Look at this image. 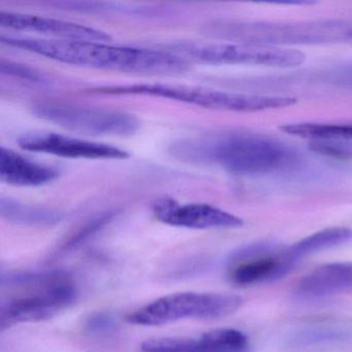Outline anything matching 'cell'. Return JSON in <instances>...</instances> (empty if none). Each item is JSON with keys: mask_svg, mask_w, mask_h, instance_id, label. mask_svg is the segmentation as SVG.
<instances>
[{"mask_svg": "<svg viewBox=\"0 0 352 352\" xmlns=\"http://www.w3.org/2000/svg\"><path fill=\"white\" fill-rule=\"evenodd\" d=\"M352 339V327L344 322H318L298 329L290 337L292 347L333 345Z\"/></svg>", "mask_w": 352, "mask_h": 352, "instance_id": "16", "label": "cell"}, {"mask_svg": "<svg viewBox=\"0 0 352 352\" xmlns=\"http://www.w3.org/2000/svg\"><path fill=\"white\" fill-rule=\"evenodd\" d=\"M100 96H142L168 98L201 108L228 112L254 113L270 110L271 98L259 94H236L212 88L170 84L100 86L88 90Z\"/></svg>", "mask_w": 352, "mask_h": 352, "instance_id": "5", "label": "cell"}, {"mask_svg": "<svg viewBox=\"0 0 352 352\" xmlns=\"http://www.w3.org/2000/svg\"><path fill=\"white\" fill-rule=\"evenodd\" d=\"M112 219L113 214L106 213L90 220L85 226H82L79 230H76L74 234H72L60 245V247L54 253V257H59L61 255L67 254V253L73 252L74 250H77L80 247L85 245V243H87L90 239L94 238L104 226H108Z\"/></svg>", "mask_w": 352, "mask_h": 352, "instance_id": "20", "label": "cell"}, {"mask_svg": "<svg viewBox=\"0 0 352 352\" xmlns=\"http://www.w3.org/2000/svg\"><path fill=\"white\" fill-rule=\"evenodd\" d=\"M349 292H352V261H338L316 267L296 286V294L302 300H317Z\"/></svg>", "mask_w": 352, "mask_h": 352, "instance_id": "14", "label": "cell"}, {"mask_svg": "<svg viewBox=\"0 0 352 352\" xmlns=\"http://www.w3.org/2000/svg\"><path fill=\"white\" fill-rule=\"evenodd\" d=\"M19 146L36 153L50 154L75 160H125V150L109 144L96 143L52 133H28L19 139Z\"/></svg>", "mask_w": 352, "mask_h": 352, "instance_id": "10", "label": "cell"}, {"mask_svg": "<svg viewBox=\"0 0 352 352\" xmlns=\"http://www.w3.org/2000/svg\"><path fill=\"white\" fill-rule=\"evenodd\" d=\"M220 38L236 43L290 48L296 45L352 43V21L317 20L304 22L224 21L214 25Z\"/></svg>", "mask_w": 352, "mask_h": 352, "instance_id": "4", "label": "cell"}, {"mask_svg": "<svg viewBox=\"0 0 352 352\" xmlns=\"http://www.w3.org/2000/svg\"><path fill=\"white\" fill-rule=\"evenodd\" d=\"M282 131L287 135L304 139L317 138H343L352 140V125L320 124V123H294L284 125Z\"/></svg>", "mask_w": 352, "mask_h": 352, "instance_id": "19", "label": "cell"}, {"mask_svg": "<svg viewBox=\"0 0 352 352\" xmlns=\"http://www.w3.org/2000/svg\"><path fill=\"white\" fill-rule=\"evenodd\" d=\"M309 148L315 153L336 160H352V140L343 138H317L310 140Z\"/></svg>", "mask_w": 352, "mask_h": 352, "instance_id": "21", "label": "cell"}, {"mask_svg": "<svg viewBox=\"0 0 352 352\" xmlns=\"http://www.w3.org/2000/svg\"><path fill=\"white\" fill-rule=\"evenodd\" d=\"M143 352H251L248 337L234 329H217L197 338H152L142 344Z\"/></svg>", "mask_w": 352, "mask_h": 352, "instance_id": "11", "label": "cell"}, {"mask_svg": "<svg viewBox=\"0 0 352 352\" xmlns=\"http://www.w3.org/2000/svg\"><path fill=\"white\" fill-rule=\"evenodd\" d=\"M86 327L92 331H108L114 329L115 321L113 317L106 313H96L86 321Z\"/></svg>", "mask_w": 352, "mask_h": 352, "instance_id": "23", "label": "cell"}, {"mask_svg": "<svg viewBox=\"0 0 352 352\" xmlns=\"http://www.w3.org/2000/svg\"><path fill=\"white\" fill-rule=\"evenodd\" d=\"M0 210L6 219L24 226H53L63 219V214L54 210L24 205L10 197L1 199Z\"/></svg>", "mask_w": 352, "mask_h": 352, "instance_id": "18", "label": "cell"}, {"mask_svg": "<svg viewBox=\"0 0 352 352\" xmlns=\"http://www.w3.org/2000/svg\"><path fill=\"white\" fill-rule=\"evenodd\" d=\"M170 155L193 164H215L236 175L270 174L292 164L283 144L250 135L188 138L175 142Z\"/></svg>", "mask_w": 352, "mask_h": 352, "instance_id": "2", "label": "cell"}, {"mask_svg": "<svg viewBox=\"0 0 352 352\" xmlns=\"http://www.w3.org/2000/svg\"><path fill=\"white\" fill-rule=\"evenodd\" d=\"M0 26L18 32H36L52 36L53 40L83 41V42L106 43L111 36L102 30L88 28L74 22L63 21L52 18L28 14L0 13Z\"/></svg>", "mask_w": 352, "mask_h": 352, "instance_id": "12", "label": "cell"}, {"mask_svg": "<svg viewBox=\"0 0 352 352\" xmlns=\"http://www.w3.org/2000/svg\"><path fill=\"white\" fill-rule=\"evenodd\" d=\"M34 112L44 120L83 135L127 137L140 127L133 115L108 109L45 102L34 104Z\"/></svg>", "mask_w": 352, "mask_h": 352, "instance_id": "8", "label": "cell"}, {"mask_svg": "<svg viewBox=\"0 0 352 352\" xmlns=\"http://www.w3.org/2000/svg\"><path fill=\"white\" fill-rule=\"evenodd\" d=\"M1 43L53 60L90 69L140 75H179L189 65L166 50L112 46L83 41L1 36Z\"/></svg>", "mask_w": 352, "mask_h": 352, "instance_id": "1", "label": "cell"}, {"mask_svg": "<svg viewBox=\"0 0 352 352\" xmlns=\"http://www.w3.org/2000/svg\"><path fill=\"white\" fill-rule=\"evenodd\" d=\"M1 331L24 322L48 320L77 300L73 278L63 271H3Z\"/></svg>", "mask_w": 352, "mask_h": 352, "instance_id": "3", "label": "cell"}, {"mask_svg": "<svg viewBox=\"0 0 352 352\" xmlns=\"http://www.w3.org/2000/svg\"><path fill=\"white\" fill-rule=\"evenodd\" d=\"M243 298L236 294L178 292L168 294L127 315L131 324L157 327L182 319H217L241 308Z\"/></svg>", "mask_w": 352, "mask_h": 352, "instance_id": "7", "label": "cell"}, {"mask_svg": "<svg viewBox=\"0 0 352 352\" xmlns=\"http://www.w3.org/2000/svg\"><path fill=\"white\" fill-rule=\"evenodd\" d=\"M185 63L211 65L296 67L306 60L302 51L245 43L184 42L164 49Z\"/></svg>", "mask_w": 352, "mask_h": 352, "instance_id": "6", "label": "cell"}, {"mask_svg": "<svg viewBox=\"0 0 352 352\" xmlns=\"http://www.w3.org/2000/svg\"><path fill=\"white\" fill-rule=\"evenodd\" d=\"M296 263L288 255L287 247L280 246L271 252L230 263L228 279L236 286L270 283L287 276Z\"/></svg>", "mask_w": 352, "mask_h": 352, "instance_id": "13", "label": "cell"}, {"mask_svg": "<svg viewBox=\"0 0 352 352\" xmlns=\"http://www.w3.org/2000/svg\"><path fill=\"white\" fill-rule=\"evenodd\" d=\"M350 242H352L351 228L336 226L319 230L294 243L292 246L287 247V253L294 261H298L302 257L313 253L336 248Z\"/></svg>", "mask_w": 352, "mask_h": 352, "instance_id": "17", "label": "cell"}, {"mask_svg": "<svg viewBox=\"0 0 352 352\" xmlns=\"http://www.w3.org/2000/svg\"><path fill=\"white\" fill-rule=\"evenodd\" d=\"M152 211L158 221L193 230L238 228L244 221L238 216L208 204H180L168 197L157 199Z\"/></svg>", "mask_w": 352, "mask_h": 352, "instance_id": "9", "label": "cell"}, {"mask_svg": "<svg viewBox=\"0 0 352 352\" xmlns=\"http://www.w3.org/2000/svg\"><path fill=\"white\" fill-rule=\"evenodd\" d=\"M59 172L52 166L40 164L9 148L0 150V179L18 187H40L58 178Z\"/></svg>", "mask_w": 352, "mask_h": 352, "instance_id": "15", "label": "cell"}, {"mask_svg": "<svg viewBox=\"0 0 352 352\" xmlns=\"http://www.w3.org/2000/svg\"><path fill=\"white\" fill-rule=\"evenodd\" d=\"M1 73L8 74L13 77L22 78L24 80H32V81H43V77L40 74L36 73L34 69L30 67L19 65L11 61L1 60Z\"/></svg>", "mask_w": 352, "mask_h": 352, "instance_id": "22", "label": "cell"}]
</instances>
